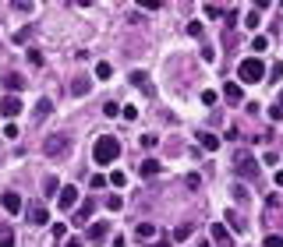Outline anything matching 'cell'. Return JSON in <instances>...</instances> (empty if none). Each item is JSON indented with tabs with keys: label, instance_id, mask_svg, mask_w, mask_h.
<instances>
[{
	"label": "cell",
	"instance_id": "9a60e30c",
	"mask_svg": "<svg viewBox=\"0 0 283 247\" xmlns=\"http://www.w3.org/2000/svg\"><path fill=\"white\" fill-rule=\"evenodd\" d=\"M0 247H14V230L7 223H0Z\"/></svg>",
	"mask_w": 283,
	"mask_h": 247
},
{
	"label": "cell",
	"instance_id": "74e56055",
	"mask_svg": "<svg viewBox=\"0 0 283 247\" xmlns=\"http://www.w3.org/2000/svg\"><path fill=\"white\" fill-rule=\"evenodd\" d=\"M106 184H110V180H106V177H99V173L89 180V187H106Z\"/></svg>",
	"mask_w": 283,
	"mask_h": 247
},
{
	"label": "cell",
	"instance_id": "7c38bea8",
	"mask_svg": "<svg viewBox=\"0 0 283 247\" xmlns=\"http://www.w3.org/2000/svg\"><path fill=\"white\" fill-rule=\"evenodd\" d=\"M89 89H92V81H89L85 74H78V78L71 81V92H74V96H89Z\"/></svg>",
	"mask_w": 283,
	"mask_h": 247
},
{
	"label": "cell",
	"instance_id": "4fadbf2b",
	"mask_svg": "<svg viewBox=\"0 0 283 247\" xmlns=\"http://www.w3.org/2000/svg\"><path fill=\"white\" fill-rule=\"evenodd\" d=\"M106 233H110V223H92L89 226V240H103Z\"/></svg>",
	"mask_w": 283,
	"mask_h": 247
},
{
	"label": "cell",
	"instance_id": "7a4b0ae2",
	"mask_svg": "<svg viewBox=\"0 0 283 247\" xmlns=\"http://www.w3.org/2000/svg\"><path fill=\"white\" fill-rule=\"evenodd\" d=\"M262 78H266V64L259 57H248L237 64V85H259Z\"/></svg>",
	"mask_w": 283,
	"mask_h": 247
},
{
	"label": "cell",
	"instance_id": "f1b7e54d",
	"mask_svg": "<svg viewBox=\"0 0 283 247\" xmlns=\"http://www.w3.org/2000/svg\"><path fill=\"white\" fill-rule=\"evenodd\" d=\"M262 247H283V237H280V233H269V237H266V244H262Z\"/></svg>",
	"mask_w": 283,
	"mask_h": 247
},
{
	"label": "cell",
	"instance_id": "e575fe53",
	"mask_svg": "<svg viewBox=\"0 0 283 247\" xmlns=\"http://www.w3.org/2000/svg\"><path fill=\"white\" fill-rule=\"evenodd\" d=\"M188 35H195V39H202V25H198V21H191V25H188Z\"/></svg>",
	"mask_w": 283,
	"mask_h": 247
},
{
	"label": "cell",
	"instance_id": "8d00e7d4",
	"mask_svg": "<svg viewBox=\"0 0 283 247\" xmlns=\"http://www.w3.org/2000/svg\"><path fill=\"white\" fill-rule=\"evenodd\" d=\"M142 148H156V134H142Z\"/></svg>",
	"mask_w": 283,
	"mask_h": 247
},
{
	"label": "cell",
	"instance_id": "484cf974",
	"mask_svg": "<svg viewBox=\"0 0 283 247\" xmlns=\"http://www.w3.org/2000/svg\"><path fill=\"white\" fill-rule=\"evenodd\" d=\"M252 50H255V53H266V50H269V39H266V35H255V39H252Z\"/></svg>",
	"mask_w": 283,
	"mask_h": 247
},
{
	"label": "cell",
	"instance_id": "5bb4252c",
	"mask_svg": "<svg viewBox=\"0 0 283 247\" xmlns=\"http://www.w3.org/2000/svg\"><path fill=\"white\" fill-rule=\"evenodd\" d=\"M213 240H216V244H220V247H223V244H234V240H230V233H227V226H223V223H216V226H213Z\"/></svg>",
	"mask_w": 283,
	"mask_h": 247
},
{
	"label": "cell",
	"instance_id": "7bdbcfd3",
	"mask_svg": "<svg viewBox=\"0 0 283 247\" xmlns=\"http://www.w3.org/2000/svg\"><path fill=\"white\" fill-rule=\"evenodd\" d=\"M152 247H174V244H170V240H167V237H159V240H156V244H152Z\"/></svg>",
	"mask_w": 283,
	"mask_h": 247
},
{
	"label": "cell",
	"instance_id": "7402d4cb",
	"mask_svg": "<svg viewBox=\"0 0 283 247\" xmlns=\"http://www.w3.org/2000/svg\"><path fill=\"white\" fill-rule=\"evenodd\" d=\"M202 11H206L209 18H227V7H220V4H206Z\"/></svg>",
	"mask_w": 283,
	"mask_h": 247
},
{
	"label": "cell",
	"instance_id": "f35d334b",
	"mask_svg": "<svg viewBox=\"0 0 283 247\" xmlns=\"http://www.w3.org/2000/svg\"><path fill=\"white\" fill-rule=\"evenodd\" d=\"M28 64H43V53H39V50H28Z\"/></svg>",
	"mask_w": 283,
	"mask_h": 247
},
{
	"label": "cell",
	"instance_id": "f6af8a7d",
	"mask_svg": "<svg viewBox=\"0 0 283 247\" xmlns=\"http://www.w3.org/2000/svg\"><path fill=\"white\" fill-rule=\"evenodd\" d=\"M276 187H283V170H276Z\"/></svg>",
	"mask_w": 283,
	"mask_h": 247
},
{
	"label": "cell",
	"instance_id": "6da1fadb",
	"mask_svg": "<svg viewBox=\"0 0 283 247\" xmlns=\"http://www.w3.org/2000/svg\"><path fill=\"white\" fill-rule=\"evenodd\" d=\"M92 159L99 162V166H113V159H120V141H117L113 134H103V138H96Z\"/></svg>",
	"mask_w": 283,
	"mask_h": 247
},
{
	"label": "cell",
	"instance_id": "44dd1931",
	"mask_svg": "<svg viewBox=\"0 0 283 247\" xmlns=\"http://www.w3.org/2000/svg\"><path fill=\"white\" fill-rule=\"evenodd\" d=\"M202 148H206V152H216V148H220V138H216V134H202Z\"/></svg>",
	"mask_w": 283,
	"mask_h": 247
},
{
	"label": "cell",
	"instance_id": "f546056e",
	"mask_svg": "<svg viewBox=\"0 0 283 247\" xmlns=\"http://www.w3.org/2000/svg\"><path fill=\"white\" fill-rule=\"evenodd\" d=\"M216 99H220V96H216L213 89H206V92H202V103H206V106H216Z\"/></svg>",
	"mask_w": 283,
	"mask_h": 247
},
{
	"label": "cell",
	"instance_id": "5b68a950",
	"mask_svg": "<svg viewBox=\"0 0 283 247\" xmlns=\"http://www.w3.org/2000/svg\"><path fill=\"white\" fill-rule=\"evenodd\" d=\"M131 85H135V89H142V92H145L149 99L156 96V85L149 81V74H145V71H131Z\"/></svg>",
	"mask_w": 283,
	"mask_h": 247
},
{
	"label": "cell",
	"instance_id": "d6986e66",
	"mask_svg": "<svg viewBox=\"0 0 283 247\" xmlns=\"http://www.w3.org/2000/svg\"><path fill=\"white\" fill-rule=\"evenodd\" d=\"M227 223H230V226H234L237 233H245V230H248V223H245V219H241L237 212H227Z\"/></svg>",
	"mask_w": 283,
	"mask_h": 247
},
{
	"label": "cell",
	"instance_id": "8992f818",
	"mask_svg": "<svg viewBox=\"0 0 283 247\" xmlns=\"http://www.w3.org/2000/svg\"><path fill=\"white\" fill-rule=\"evenodd\" d=\"M0 113H4L7 120H14L21 113V99L18 96H4V99H0Z\"/></svg>",
	"mask_w": 283,
	"mask_h": 247
},
{
	"label": "cell",
	"instance_id": "e0dca14e",
	"mask_svg": "<svg viewBox=\"0 0 283 247\" xmlns=\"http://www.w3.org/2000/svg\"><path fill=\"white\" fill-rule=\"evenodd\" d=\"M223 96H227L230 103H241V85H237V81H227V85H223Z\"/></svg>",
	"mask_w": 283,
	"mask_h": 247
},
{
	"label": "cell",
	"instance_id": "603a6c76",
	"mask_svg": "<svg viewBox=\"0 0 283 247\" xmlns=\"http://www.w3.org/2000/svg\"><path fill=\"white\" fill-rule=\"evenodd\" d=\"M259 21H262V14H259V7H252V11H248V18H245V25L255 32V28H259Z\"/></svg>",
	"mask_w": 283,
	"mask_h": 247
},
{
	"label": "cell",
	"instance_id": "ba28073f",
	"mask_svg": "<svg viewBox=\"0 0 283 247\" xmlns=\"http://www.w3.org/2000/svg\"><path fill=\"white\" fill-rule=\"evenodd\" d=\"M4 212H11V216H18L21 212V198H18V191H4Z\"/></svg>",
	"mask_w": 283,
	"mask_h": 247
},
{
	"label": "cell",
	"instance_id": "52a82bcc",
	"mask_svg": "<svg viewBox=\"0 0 283 247\" xmlns=\"http://www.w3.org/2000/svg\"><path fill=\"white\" fill-rule=\"evenodd\" d=\"M57 205H60V209H74V205H78V187H60Z\"/></svg>",
	"mask_w": 283,
	"mask_h": 247
},
{
	"label": "cell",
	"instance_id": "bcb514c9",
	"mask_svg": "<svg viewBox=\"0 0 283 247\" xmlns=\"http://www.w3.org/2000/svg\"><path fill=\"white\" fill-rule=\"evenodd\" d=\"M276 106H283V92H280V103H276Z\"/></svg>",
	"mask_w": 283,
	"mask_h": 247
},
{
	"label": "cell",
	"instance_id": "d6a6232c",
	"mask_svg": "<svg viewBox=\"0 0 283 247\" xmlns=\"http://www.w3.org/2000/svg\"><path fill=\"white\" fill-rule=\"evenodd\" d=\"M4 134H7V138H18V134H21V127H18V124H7Z\"/></svg>",
	"mask_w": 283,
	"mask_h": 247
},
{
	"label": "cell",
	"instance_id": "8fae6325",
	"mask_svg": "<svg viewBox=\"0 0 283 247\" xmlns=\"http://www.w3.org/2000/svg\"><path fill=\"white\" fill-rule=\"evenodd\" d=\"M92 212H96V205H92V201H85V205H82V209H78V212L71 216V223H74V226H85Z\"/></svg>",
	"mask_w": 283,
	"mask_h": 247
},
{
	"label": "cell",
	"instance_id": "ac0fdd59",
	"mask_svg": "<svg viewBox=\"0 0 283 247\" xmlns=\"http://www.w3.org/2000/svg\"><path fill=\"white\" fill-rule=\"evenodd\" d=\"M50 110H53V103H50V99H39V103H35V120H46V117H50Z\"/></svg>",
	"mask_w": 283,
	"mask_h": 247
},
{
	"label": "cell",
	"instance_id": "4dcf8cb0",
	"mask_svg": "<svg viewBox=\"0 0 283 247\" xmlns=\"http://www.w3.org/2000/svg\"><path fill=\"white\" fill-rule=\"evenodd\" d=\"M223 21H227V28H234V25H237V11L227 7V18H223Z\"/></svg>",
	"mask_w": 283,
	"mask_h": 247
},
{
	"label": "cell",
	"instance_id": "9c48e42d",
	"mask_svg": "<svg viewBox=\"0 0 283 247\" xmlns=\"http://www.w3.org/2000/svg\"><path fill=\"white\" fill-rule=\"evenodd\" d=\"M46 219H50V212L43 209V205H28V223L32 226H46Z\"/></svg>",
	"mask_w": 283,
	"mask_h": 247
},
{
	"label": "cell",
	"instance_id": "2e32d148",
	"mask_svg": "<svg viewBox=\"0 0 283 247\" xmlns=\"http://www.w3.org/2000/svg\"><path fill=\"white\" fill-rule=\"evenodd\" d=\"M138 170H142V177H156V173L163 170V166H159L156 159H142V166H138Z\"/></svg>",
	"mask_w": 283,
	"mask_h": 247
},
{
	"label": "cell",
	"instance_id": "83f0119b",
	"mask_svg": "<svg viewBox=\"0 0 283 247\" xmlns=\"http://www.w3.org/2000/svg\"><path fill=\"white\" fill-rule=\"evenodd\" d=\"M106 180H110L113 187H124V184H128V177H124V173H120V170H113V173H110Z\"/></svg>",
	"mask_w": 283,
	"mask_h": 247
},
{
	"label": "cell",
	"instance_id": "3957f363",
	"mask_svg": "<svg viewBox=\"0 0 283 247\" xmlns=\"http://www.w3.org/2000/svg\"><path fill=\"white\" fill-rule=\"evenodd\" d=\"M43 152H46L50 159H64V155L71 152V138H67V134H50V138L43 141Z\"/></svg>",
	"mask_w": 283,
	"mask_h": 247
},
{
	"label": "cell",
	"instance_id": "cb8c5ba5",
	"mask_svg": "<svg viewBox=\"0 0 283 247\" xmlns=\"http://www.w3.org/2000/svg\"><path fill=\"white\" fill-rule=\"evenodd\" d=\"M96 78H103V81H106V78H113V67H110L106 60H99V64H96Z\"/></svg>",
	"mask_w": 283,
	"mask_h": 247
},
{
	"label": "cell",
	"instance_id": "b9f144b4",
	"mask_svg": "<svg viewBox=\"0 0 283 247\" xmlns=\"http://www.w3.org/2000/svg\"><path fill=\"white\" fill-rule=\"evenodd\" d=\"M64 233H67V226H64V223H57V226H53V240H60Z\"/></svg>",
	"mask_w": 283,
	"mask_h": 247
},
{
	"label": "cell",
	"instance_id": "836d02e7",
	"mask_svg": "<svg viewBox=\"0 0 283 247\" xmlns=\"http://www.w3.org/2000/svg\"><path fill=\"white\" fill-rule=\"evenodd\" d=\"M120 117H124V120H135V117H138V110H135V106H124V110H120Z\"/></svg>",
	"mask_w": 283,
	"mask_h": 247
},
{
	"label": "cell",
	"instance_id": "30bf717a",
	"mask_svg": "<svg viewBox=\"0 0 283 247\" xmlns=\"http://www.w3.org/2000/svg\"><path fill=\"white\" fill-rule=\"evenodd\" d=\"M4 85L11 89V96H14V92H21V89H25V74H18V71H7V74H4Z\"/></svg>",
	"mask_w": 283,
	"mask_h": 247
},
{
	"label": "cell",
	"instance_id": "277c9868",
	"mask_svg": "<svg viewBox=\"0 0 283 247\" xmlns=\"http://www.w3.org/2000/svg\"><path fill=\"white\" fill-rule=\"evenodd\" d=\"M234 170H237L241 177H259V162H255L252 152H237V155H234Z\"/></svg>",
	"mask_w": 283,
	"mask_h": 247
},
{
	"label": "cell",
	"instance_id": "ab89813d",
	"mask_svg": "<svg viewBox=\"0 0 283 247\" xmlns=\"http://www.w3.org/2000/svg\"><path fill=\"white\" fill-rule=\"evenodd\" d=\"M269 117H273V120H280V117H283V106H276V103H273V106H269Z\"/></svg>",
	"mask_w": 283,
	"mask_h": 247
},
{
	"label": "cell",
	"instance_id": "1f68e13d",
	"mask_svg": "<svg viewBox=\"0 0 283 247\" xmlns=\"http://www.w3.org/2000/svg\"><path fill=\"white\" fill-rule=\"evenodd\" d=\"M120 205H124V201H120L117 194H110V201H106V209H110V212H117V209H120Z\"/></svg>",
	"mask_w": 283,
	"mask_h": 247
},
{
	"label": "cell",
	"instance_id": "d4e9b609",
	"mask_svg": "<svg viewBox=\"0 0 283 247\" xmlns=\"http://www.w3.org/2000/svg\"><path fill=\"white\" fill-rule=\"evenodd\" d=\"M135 233H138V240H142V237H156V226H152V223H138Z\"/></svg>",
	"mask_w": 283,
	"mask_h": 247
},
{
	"label": "cell",
	"instance_id": "ee69618b",
	"mask_svg": "<svg viewBox=\"0 0 283 247\" xmlns=\"http://www.w3.org/2000/svg\"><path fill=\"white\" fill-rule=\"evenodd\" d=\"M64 247H85V244H82V240H67Z\"/></svg>",
	"mask_w": 283,
	"mask_h": 247
},
{
	"label": "cell",
	"instance_id": "4316f807",
	"mask_svg": "<svg viewBox=\"0 0 283 247\" xmlns=\"http://www.w3.org/2000/svg\"><path fill=\"white\" fill-rule=\"evenodd\" d=\"M191 237V223H181L177 230H174V240H188Z\"/></svg>",
	"mask_w": 283,
	"mask_h": 247
},
{
	"label": "cell",
	"instance_id": "ffe728a7",
	"mask_svg": "<svg viewBox=\"0 0 283 247\" xmlns=\"http://www.w3.org/2000/svg\"><path fill=\"white\" fill-rule=\"evenodd\" d=\"M57 187H60V184H57L53 177H46V180H43V194H46V198H57V194H60Z\"/></svg>",
	"mask_w": 283,
	"mask_h": 247
},
{
	"label": "cell",
	"instance_id": "d590c367",
	"mask_svg": "<svg viewBox=\"0 0 283 247\" xmlns=\"http://www.w3.org/2000/svg\"><path fill=\"white\" fill-rule=\"evenodd\" d=\"M103 113H106V117H117V113H120V106H117V103H106V106H103Z\"/></svg>",
	"mask_w": 283,
	"mask_h": 247
},
{
	"label": "cell",
	"instance_id": "60d3db41",
	"mask_svg": "<svg viewBox=\"0 0 283 247\" xmlns=\"http://www.w3.org/2000/svg\"><path fill=\"white\" fill-rule=\"evenodd\" d=\"M188 187H191V191H198V187H202V180H198L195 173H188Z\"/></svg>",
	"mask_w": 283,
	"mask_h": 247
}]
</instances>
